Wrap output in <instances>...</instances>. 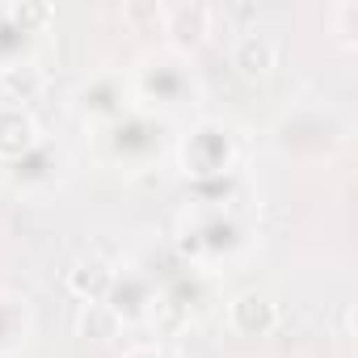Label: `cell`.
<instances>
[{
	"mask_svg": "<svg viewBox=\"0 0 358 358\" xmlns=\"http://www.w3.org/2000/svg\"><path fill=\"white\" fill-rule=\"evenodd\" d=\"M232 64H236L245 76H262V72L274 64V47H270L262 34H245V38L236 43V51H232Z\"/></svg>",
	"mask_w": 358,
	"mask_h": 358,
	"instance_id": "6da1fadb",
	"label": "cell"
},
{
	"mask_svg": "<svg viewBox=\"0 0 358 358\" xmlns=\"http://www.w3.org/2000/svg\"><path fill=\"white\" fill-rule=\"evenodd\" d=\"M169 22H173V34L177 38H190V43H199L203 34H207V22H211V13L203 9V5H194V9H173L169 13Z\"/></svg>",
	"mask_w": 358,
	"mask_h": 358,
	"instance_id": "7a4b0ae2",
	"label": "cell"
},
{
	"mask_svg": "<svg viewBox=\"0 0 358 358\" xmlns=\"http://www.w3.org/2000/svg\"><path fill=\"white\" fill-rule=\"evenodd\" d=\"M0 89H5V93H17L22 89V97H30L38 89V72L34 68H9L5 76H0Z\"/></svg>",
	"mask_w": 358,
	"mask_h": 358,
	"instance_id": "3957f363",
	"label": "cell"
}]
</instances>
